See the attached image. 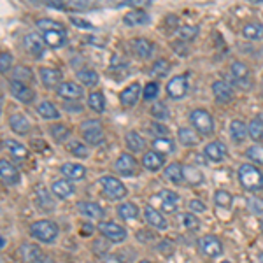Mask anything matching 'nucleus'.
<instances>
[{"mask_svg": "<svg viewBox=\"0 0 263 263\" xmlns=\"http://www.w3.org/2000/svg\"><path fill=\"white\" fill-rule=\"evenodd\" d=\"M239 182L242 188L248 191H260L263 188V172L258 167L251 165V163H242L237 170Z\"/></svg>", "mask_w": 263, "mask_h": 263, "instance_id": "f257e3e1", "label": "nucleus"}, {"mask_svg": "<svg viewBox=\"0 0 263 263\" xmlns=\"http://www.w3.org/2000/svg\"><path fill=\"white\" fill-rule=\"evenodd\" d=\"M58 233H60L58 225L55 221H51V219H39V221L30 225L32 237L41 242H46V244H51V242L57 241Z\"/></svg>", "mask_w": 263, "mask_h": 263, "instance_id": "f03ea898", "label": "nucleus"}, {"mask_svg": "<svg viewBox=\"0 0 263 263\" xmlns=\"http://www.w3.org/2000/svg\"><path fill=\"white\" fill-rule=\"evenodd\" d=\"M81 132L85 141L91 146L102 144L103 139H106V132H103V125L100 119H86V121H83Z\"/></svg>", "mask_w": 263, "mask_h": 263, "instance_id": "7ed1b4c3", "label": "nucleus"}, {"mask_svg": "<svg viewBox=\"0 0 263 263\" xmlns=\"http://www.w3.org/2000/svg\"><path fill=\"white\" fill-rule=\"evenodd\" d=\"M98 185L109 200H121V198L126 197V188L118 177L114 175H103V177L98 179Z\"/></svg>", "mask_w": 263, "mask_h": 263, "instance_id": "20e7f679", "label": "nucleus"}, {"mask_svg": "<svg viewBox=\"0 0 263 263\" xmlns=\"http://www.w3.org/2000/svg\"><path fill=\"white\" fill-rule=\"evenodd\" d=\"M190 121L193 125L195 132H198L200 135H213L214 134V119L207 113L205 109H195L190 113Z\"/></svg>", "mask_w": 263, "mask_h": 263, "instance_id": "39448f33", "label": "nucleus"}, {"mask_svg": "<svg viewBox=\"0 0 263 263\" xmlns=\"http://www.w3.org/2000/svg\"><path fill=\"white\" fill-rule=\"evenodd\" d=\"M230 81L241 90H248L251 86V70L246 63L242 62H233L230 67Z\"/></svg>", "mask_w": 263, "mask_h": 263, "instance_id": "423d86ee", "label": "nucleus"}, {"mask_svg": "<svg viewBox=\"0 0 263 263\" xmlns=\"http://www.w3.org/2000/svg\"><path fill=\"white\" fill-rule=\"evenodd\" d=\"M190 83H188V74H177L167 83V93L174 100H181L188 95Z\"/></svg>", "mask_w": 263, "mask_h": 263, "instance_id": "0eeeda50", "label": "nucleus"}, {"mask_svg": "<svg viewBox=\"0 0 263 263\" xmlns=\"http://www.w3.org/2000/svg\"><path fill=\"white\" fill-rule=\"evenodd\" d=\"M98 232L106 239H109L111 242H116V244L126 241V230L114 221H102L100 225H98Z\"/></svg>", "mask_w": 263, "mask_h": 263, "instance_id": "6e6552de", "label": "nucleus"}, {"mask_svg": "<svg viewBox=\"0 0 263 263\" xmlns=\"http://www.w3.org/2000/svg\"><path fill=\"white\" fill-rule=\"evenodd\" d=\"M198 249L209 258H216L223 253V244L216 235H204L198 239Z\"/></svg>", "mask_w": 263, "mask_h": 263, "instance_id": "1a4fd4ad", "label": "nucleus"}, {"mask_svg": "<svg viewBox=\"0 0 263 263\" xmlns=\"http://www.w3.org/2000/svg\"><path fill=\"white\" fill-rule=\"evenodd\" d=\"M23 47H25V51L27 53H30L32 57L39 58V57H42L46 42H44V39L39 34L30 32V34H27L25 37H23Z\"/></svg>", "mask_w": 263, "mask_h": 263, "instance_id": "9d476101", "label": "nucleus"}, {"mask_svg": "<svg viewBox=\"0 0 263 263\" xmlns=\"http://www.w3.org/2000/svg\"><path fill=\"white\" fill-rule=\"evenodd\" d=\"M9 90H11V95H13L16 100H19L23 103H32L35 100V91L32 90L30 86H27L25 83L11 81Z\"/></svg>", "mask_w": 263, "mask_h": 263, "instance_id": "9b49d317", "label": "nucleus"}, {"mask_svg": "<svg viewBox=\"0 0 263 263\" xmlns=\"http://www.w3.org/2000/svg\"><path fill=\"white\" fill-rule=\"evenodd\" d=\"M39 75H41L42 85L47 90H58V86L63 83L62 72L58 69H53V67H42V69H39Z\"/></svg>", "mask_w": 263, "mask_h": 263, "instance_id": "f8f14e48", "label": "nucleus"}, {"mask_svg": "<svg viewBox=\"0 0 263 263\" xmlns=\"http://www.w3.org/2000/svg\"><path fill=\"white\" fill-rule=\"evenodd\" d=\"M114 170L121 175H134L137 172V160L130 153H121L114 162Z\"/></svg>", "mask_w": 263, "mask_h": 263, "instance_id": "ddd939ff", "label": "nucleus"}, {"mask_svg": "<svg viewBox=\"0 0 263 263\" xmlns=\"http://www.w3.org/2000/svg\"><path fill=\"white\" fill-rule=\"evenodd\" d=\"M130 47H132V53H134L137 58H141V60L151 58V57H153V53H154L153 42L147 41V39H144V37L134 39V41L130 42Z\"/></svg>", "mask_w": 263, "mask_h": 263, "instance_id": "4468645a", "label": "nucleus"}, {"mask_svg": "<svg viewBox=\"0 0 263 263\" xmlns=\"http://www.w3.org/2000/svg\"><path fill=\"white\" fill-rule=\"evenodd\" d=\"M0 177H2V182L7 186H14L19 182V179H21V174H19V170L16 169L11 162L7 160H0Z\"/></svg>", "mask_w": 263, "mask_h": 263, "instance_id": "2eb2a0df", "label": "nucleus"}, {"mask_svg": "<svg viewBox=\"0 0 263 263\" xmlns=\"http://www.w3.org/2000/svg\"><path fill=\"white\" fill-rule=\"evenodd\" d=\"M83 93H85V91H83V86L75 85L72 81H63L57 90L58 97L65 98V100H79V98L83 97Z\"/></svg>", "mask_w": 263, "mask_h": 263, "instance_id": "dca6fc26", "label": "nucleus"}, {"mask_svg": "<svg viewBox=\"0 0 263 263\" xmlns=\"http://www.w3.org/2000/svg\"><path fill=\"white\" fill-rule=\"evenodd\" d=\"M158 198L162 202V211L167 214H174L179 207V195L174 193L172 190H162L158 193Z\"/></svg>", "mask_w": 263, "mask_h": 263, "instance_id": "f3484780", "label": "nucleus"}, {"mask_svg": "<svg viewBox=\"0 0 263 263\" xmlns=\"http://www.w3.org/2000/svg\"><path fill=\"white\" fill-rule=\"evenodd\" d=\"M139 97H141V85L139 83H132L119 93V102L125 107H134L139 102Z\"/></svg>", "mask_w": 263, "mask_h": 263, "instance_id": "a211bd4d", "label": "nucleus"}, {"mask_svg": "<svg viewBox=\"0 0 263 263\" xmlns=\"http://www.w3.org/2000/svg\"><path fill=\"white\" fill-rule=\"evenodd\" d=\"M144 218H146L147 225L153 226V228H156V230H167V228H169L167 219L163 218V214L158 213L154 207H151V205L144 207Z\"/></svg>", "mask_w": 263, "mask_h": 263, "instance_id": "6ab92c4d", "label": "nucleus"}, {"mask_svg": "<svg viewBox=\"0 0 263 263\" xmlns=\"http://www.w3.org/2000/svg\"><path fill=\"white\" fill-rule=\"evenodd\" d=\"M213 93H214V98L221 103H228V102L233 100L232 86L225 81H214L213 83Z\"/></svg>", "mask_w": 263, "mask_h": 263, "instance_id": "aec40b11", "label": "nucleus"}, {"mask_svg": "<svg viewBox=\"0 0 263 263\" xmlns=\"http://www.w3.org/2000/svg\"><path fill=\"white\" fill-rule=\"evenodd\" d=\"M142 165L146 167L149 172H158L163 165H165V156L156 151H146L142 156Z\"/></svg>", "mask_w": 263, "mask_h": 263, "instance_id": "412c9836", "label": "nucleus"}, {"mask_svg": "<svg viewBox=\"0 0 263 263\" xmlns=\"http://www.w3.org/2000/svg\"><path fill=\"white\" fill-rule=\"evenodd\" d=\"M77 211L90 219H102L106 216V211L97 202H77Z\"/></svg>", "mask_w": 263, "mask_h": 263, "instance_id": "4be33fe9", "label": "nucleus"}, {"mask_svg": "<svg viewBox=\"0 0 263 263\" xmlns=\"http://www.w3.org/2000/svg\"><path fill=\"white\" fill-rule=\"evenodd\" d=\"M226 151L228 149H226V146L223 144L221 141H214V142H209V144L205 146L204 153L211 162H223L226 156Z\"/></svg>", "mask_w": 263, "mask_h": 263, "instance_id": "5701e85b", "label": "nucleus"}, {"mask_svg": "<svg viewBox=\"0 0 263 263\" xmlns=\"http://www.w3.org/2000/svg\"><path fill=\"white\" fill-rule=\"evenodd\" d=\"M51 191H53L58 198H63V200H65V198L72 197L75 193V186L69 181V179H58V181H55L53 185H51Z\"/></svg>", "mask_w": 263, "mask_h": 263, "instance_id": "b1692460", "label": "nucleus"}, {"mask_svg": "<svg viewBox=\"0 0 263 263\" xmlns=\"http://www.w3.org/2000/svg\"><path fill=\"white\" fill-rule=\"evenodd\" d=\"M9 126L13 128V132L19 135H25L29 134L30 128H32V123L29 121V118L21 113H16L13 116H9Z\"/></svg>", "mask_w": 263, "mask_h": 263, "instance_id": "393cba45", "label": "nucleus"}, {"mask_svg": "<svg viewBox=\"0 0 263 263\" xmlns=\"http://www.w3.org/2000/svg\"><path fill=\"white\" fill-rule=\"evenodd\" d=\"M42 39L46 42V46L49 47H62L67 44V32L65 30H51V32H44Z\"/></svg>", "mask_w": 263, "mask_h": 263, "instance_id": "a878e982", "label": "nucleus"}, {"mask_svg": "<svg viewBox=\"0 0 263 263\" xmlns=\"http://www.w3.org/2000/svg\"><path fill=\"white\" fill-rule=\"evenodd\" d=\"M4 146H6V149L9 151V154L14 158V160L23 162V160H27V156H29V149H27V146H23L21 142H18V141L6 139V141H4Z\"/></svg>", "mask_w": 263, "mask_h": 263, "instance_id": "bb28decb", "label": "nucleus"}, {"mask_svg": "<svg viewBox=\"0 0 263 263\" xmlns=\"http://www.w3.org/2000/svg\"><path fill=\"white\" fill-rule=\"evenodd\" d=\"M125 144L126 147H128V151H132V153H141V151L146 149V141L144 137H142L139 132H126L125 135Z\"/></svg>", "mask_w": 263, "mask_h": 263, "instance_id": "cd10ccee", "label": "nucleus"}, {"mask_svg": "<svg viewBox=\"0 0 263 263\" xmlns=\"http://www.w3.org/2000/svg\"><path fill=\"white\" fill-rule=\"evenodd\" d=\"M60 172L63 174V177L67 179H72V181H77V179H83L86 175V169L79 163H72V162H67L62 165Z\"/></svg>", "mask_w": 263, "mask_h": 263, "instance_id": "c85d7f7f", "label": "nucleus"}, {"mask_svg": "<svg viewBox=\"0 0 263 263\" xmlns=\"http://www.w3.org/2000/svg\"><path fill=\"white\" fill-rule=\"evenodd\" d=\"M228 128H230V137H232V141L235 144H241V142L246 139V135H249L248 126H246V123L241 121V119H233V121L230 123Z\"/></svg>", "mask_w": 263, "mask_h": 263, "instance_id": "c756f323", "label": "nucleus"}, {"mask_svg": "<svg viewBox=\"0 0 263 263\" xmlns=\"http://www.w3.org/2000/svg\"><path fill=\"white\" fill-rule=\"evenodd\" d=\"M177 139H179V142L186 147H193L200 142V137H198L197 132H195L193 128H188V126H181V128H179Z\"/></svg>", "mask_w": 263, "mask_h": 263, "instance_id": "7c9ffc66", "label": "nucleus"}, {"mask_svg": "<svg viewBox=\"0 0 263 263\" xmlns=\"http://www.w3.org/2000/svg\"><path fill=\"white\" fill-rule=\"evenodd\" d=\"M163 172H165V177L169 179L170 182H174V185H182V182H185V172H182L181 163H177V162L169 163Z\"/></svg>", "mask_w": 263, "mask_h": 263, "instance_id": "2f4dec72", "label": "nucleus"}, {"mask_svg": "<svg viewBox=\"0 0 263 263\" xmlns=\"http://www.w3.org/2000/svg\"><path fill=\"white\" fill-rule=\"evenodd\" d=\"M123 21L130 27H139V25H146V23H149V16L141 9H134V11H130V13L125 14Z\"/></svg>", "mask_w": 263, "mask_h": 263, "instance_id": "473e14b6", "label": "nucleus"}, {"mask_svg": "<svg viewBox=\"0 0 263 263\" xmlns=\"http://www.w3.org/2000/svg\"><path fill=\"white\" fill-rule=\"evenodd\" d=\"M153 151L163 154V156L165 154H172L175 151V142L169 137H156L153 141Z\"/></svg>", "mask_w": 263, "mask_h": 263, "instance_id": "72a5a7b5", "label": "nucleus"}, {"mask_svg": "<svg viewBox=\"0 0 263 263\" xmlns=\"http://www.w3.org/2000/svg\"><path fill=\"white\" fill-rule=\"evenodd\" d=\"M77 81L85 86H97L100 77H98V72L93 69H79L77 72Z\"/></svg>", "mask_w": 263, "mask_h": 263, "instance_id": "f704fd0d", "label": "nucleus"}, {"mask_svg": "<svg viewBox=\"0 0 263 263\" xmlns=\"http://www.w3.org/2000/svg\"><path fill=\"white\" fill-rule=\"evenodd\" d=\"M182 172H185V182H188L191 186H198L204 182V174L198 169H195L193 165H182Z\"/></svg>", "mask_w": 263, "mask_h": 263, "instance_id": "c9c22d12", "label": "nucleus"}, {"mask_svg": "<svg viewBox=\"0 0 263 263\" xmlns=\"http://www.w3.org/2000/svg\"><path fill=\"white\" fill-rule=\"evenodd\" d=\"M242 35L249 41H260V39H263V25L256 21L246 23L244 29H242Z\"/></svg>", "mask_w": 263, "mask_h": 263, "instance_id": "e433bc0d", "label": "nucleus"}, {"mask_svg": "<svg viewBox=\"0 0 263 263\" xmlns=\"http://www.w3.org/2000/svg\"><path fill=\"white\" fill-rule=\"evenodd\" d=\"M116 213H118V216L121 219H125V221H132V219L139 218V207L135 204H132V202H125V204L118 205Z\"/></svg>", "mask_w": 263, "mask_h": 263, "instance_id": "4c0bfd02", "label": "nucleus"}, {"mask_svg": "<svg viewBox=\"0 0 263 263\" xmlns=\"http://www.w3.org/2000/svg\"><path fill=\"white\" fill-rule=\"evenodd\" d=\"M37 113H39V116L44 118V119H58L60 116H62V114H60V111L49 100H44V102L39 103V106H37Z\"/></svg>", "mask_w": 263, "mask_h": 263, "instance_id": "58836bf2", "label": "nucleus"}, {"mask_svg": "<svg viewBox=\"0 0 263 263\" xmlns=\"http://www.w3.org/2000/svg\"><path fill=\"white\" fill-rule=\"evenodd\" d=\"M88 106L95 113H103L106 111V97H103L102 91H91L88 95Z\"/></svg>", "mask_w": 263, "mask_h": 263, "instance_id": "ea45409f", "label": "nucleus"}, {"mask_svg": "<svg viewBox=\"0 0 263 263\" xmlns=\"http://www.w3.org/2000/svg\"><path fill=\"white\" fill-rule=\"evenodd\" d=\"M170 69H172V65H170L169 60L160 58V60H156V62L153 63L149 74L153 75V77H165V75L170 72Z\"/></svg>", "mask_w": 263, "mask_h": 263, "instance_id": "a19ab883", "label": "nucleus"}, {"mask_svg": "<svg viewBox=\"0 0 263 263\" xmlns=\"http://www.w3.org/2000/svg\"><path fill=\"white\" fill-rule=\"evenodd\" d=\"M248 132H249V137L253 141H261L263 139V118L256 116L249 121L248 125Z\"/></svg>", "mask_w": 263, "mask_h": 263, "instance_id": "79ce46f5", "label": "nucleus"}, {"mask_svg": "<svg viewBox=\"0 0 263 263\" xmlns=\"http://www.w3.org/2000/svg\"><path fill=\"white\" fill-rule=\"evenodd\" d=\"M34 79V74H32V69H29V67L25 65H18L14 67L13 70V81H18V83H29Z\"/></svg>", "mask_w": 263, "mask_h": 263, "instance_id": "37998d69", "label": "nucleus"}, {"mask_svg": "<svg viewBox=\"0 0 263 263\" xmlns=\"http://www.w3.org/2000/svg\"><path fill=\"white\" fill-rule=\"evenodd\" d=\"M214 202H216L218 207L230 209L233 204V197H232V193H228L226 190H218L216 193H214Z\"/></svg>", "mask_w": 263, "mask_h": 263, "instance_id": "c03bdc74", "label": "nucleus"}, {"mask_svg": "<svg viewBox=\"0 0 263 263\" xmlns=\"http://www.w3.org/2000/svg\"><path fill=\"white\" fill-rule=\"evenodd\" d=\"M35 27H37V29L41 30L42 34H44V32H51V30H65L62 23L55 21V19H49V18L37 19V21H35Z\"/></svg>", "mask_w": 263, "mask_h": 263, "instance_id": "a18cd8bd", "label": "nucleus"}, {"mask_svg": "<svg viewBox=\"0 0 263 263\" xmlns=\"http://www.w3.org/2000/svg\"><path fill=\"white\" fill-rule=\"evenodd\" d=\"M181 221H182V226H185L186 230H191V232L200 228V219L195 216L193 213H185L181 216Z\"/></svg>", "mask_w": 263, "mask_h": 263, "instance_id": "49530a36", "label": "nucleus"}, {"mask_svg": "<svg viewBox=\"0 0 263 263\" xmlns=\"http://www.w3.org/2000/svg\"><path fill=\"white\" fill-rule=\"evenodd\" d=\"M246 156H248L251 162L258 163V165H263V144H254L248 147Z\"/></svg>", "mask_w": 263, "mask_h": 263, "instance_id": "de8ad7c7", "label": "nucleus"}, {"mask_svg": "<svg viewBox=\"0 0 263 263\" xmlns=\"http://www.w3.org/2000/svg\"><path fill=\"white\" fill-rule=\"evenodd\" d=\"M51 135L57 142H65L70 135V130L65 125H53L51 126Z\"/></svg>", "mask_w": 263, "mask_h": 263, "instance_id": "09e8293b", "label": "nucleus"}, {"mask_svg": "<svg viewBox=\"0 0 263 263\" xmlns=\"http://www.w3.org/2000/svg\"><path fill=\"white\" fill-rule=\"evenodd\" d=\"M177 35L182 39V41H191L198 35V27L195 25H185L177 30Z\"/></svg>", "mask_w": 263, "mask_h": 263, "instance_id": "8fccbe9b", "label": "nucleus"}, {"mask_svg": "<svg viewBox=\"0 0 263 263\" xmlns=\"http://www.w3.org/2000/svg\"><path fill=\"white\" fill-rule=\"evenodd\" d=\"M158 91H160V86H158V83H154V81L147 83V85L144 86V90H142V95H144V100H146V102L154 100V98L158 97Z\"/></svg>", "mask_w": 263, "mask_h": 263, "instance_id": "3c124183", "label": "nucleus"}, {"mask_svg": "<svg viewBox=\"0 0 263 263\" xmlns=\"http://www.w3.org/2000/svg\"><path fill=\"white\" fill-rule=\"evenodd\" d=\"M151 114H153V116L156 118L160 123L165 121V119H169V109H167V106H165V103H162V102L154 103L153 109H151Z\"/></svg>", "mask_w": 263, "mask_h": 263, "instance_id": "603ef678", "label": "nucleus"}, {"mask_svg": "<svg viewBox=\"0 0 263 263\" xmlns=\"http://www.w3.org/2000/svg\"><path fill=\"white\" fill-rule=\"evenodd\" d=\"M69 151L74 154V156H77V158H88V154H90L88 147L83 144V142H70Z\"/></svg>", "mask_w": 263, "mask_h": 263, "instance_id": "864d4df0", "label": "nucleus"}, {"mask_svg": "<svg viewBox=\"0 0 263 263\" xmlns=\"http://www.w3.org/2000/svg\"><path fill=\"white\" fill-rule=\"evenodd\" d=\"M248 205H249L251 213H254L256 216H263V198H260V197L249 198Z\"/></svg>", "mask_w": 263, "mask_h": 263, "instance_id": "5fc2aeb1", "label": "nucleus"}, {"mask_svg": "<svg viewBox=\"0 0 263 263\" xmlns=\"http://www.w3.org/2000/svg\"><path fill=\"white\" fill-rule=\"evenodd\" d=\"M151 132H153L156 137H167V135H169V128L160 121H154L153 125H151Z\"/></svg>", "mask_w": 263, "mask_h": 263, "instance_id": "6e6d98bb", "label": "nucleus"}, {"mask_svg": "<svg viewBox=\"0 0 263 263\" xmlns=\"http://www.w3.org/2000/svg\"><path fill=\"white\" fill-rule=\"evenodd\" d=\"M11 63H13L11 53H6V51H4L2 57H0V70H2V74H7V70L11 69Z\"/></svg>", "mask_w": 263, "mask_h": 263, "instance_id": "4d7b16f0", "label": "nucleus"}, {"mask_svg": "<svg viewBox=\"0 0 263 263\" xmlns=\"http://www.w3.org/2000/svg\"><path fill=\"white\" fill-rule=\"evenodd\" d=\"M70 23L77 27V29H85V30L93 29L90 21H86V19H83V18H75V16H70Z\"/></svg>", "mask_w": 263, "mask_h": 263, "instance_id": "13d9d810", "label": "nucleus"}, {"mask_svg": "<svg viewBox=\"0 0 263 263\" xmlns=\"http://www.w3.org/2000/svg\"><path fill=\"white\" fill-rule=\"evenodd\" d=\"M190 211L191 213H205L207 207L202 200H198V198H195V200L190 202Z\"/></svg>", "mask_w": 263, "mask_h": 263, "instance_id": "bf43d9fd", "label": "nucleus"}, {"mask_svg": "<svg viewBox=\"0 0 263 263\" xmlns=\"http://www.w3.org/2000/svg\"><path fill=\"white\" fill-rule=\"evenodd\" d=\"M37 195L41 197V198H39V202H41V204H42L44 207H46V209H47V207H49V209L53 207V202H47V193H46V190H39Z\"/></svg>", "mask_w": 263, "mask_h": 263, "instance_id": "052dcab7", "label": "nucleus"}, {"mask_svg": "<svg viewBox=\"0 0 263 263\" xmlns=\"http://www.w3.org/2000/svg\"><path fill=\"white\" fill-rule=\"evenodd\" d=\"M34 263H55V260H53V258H49V256H47V254H41V256H39L37 258V260H35Z\"/></svg>", "mask_w": 263, "mask_h": 263, "instance_id": "680f3d73", "label": "nucleus"}, {"mask_svg": "<svg viewBox=\"0 0 263 263\" xmlns=\"http://www.w3.org/2000/svg\"><path fill=\"white\" fill-rule=\"evenodd\" d=\"M103 263H123L116 254H109V256L103 258Z\"/></svg>", "mask_w": 263, "mask_h": 263, "instance_id": "e2e57ef3", "label": "nucleus"}, {"mask_svg": "<svg viewBox=\"0 0 263 263\" xmlns=\"http://www.w3.org/2000/svg\"><path fill=\"white\" fill-rule=\"evenodd\" d=\"M260 230H261V232H263V218L260 219Z\"/></svg>", "mask_w": 263, "mask_h": 263, "instance_id": "0e129e2a", "label": "nucleus"}, {"mask_svg": "<svg viewBox=\"0 0 263 263\" xmlns=\"http://www.w3.org/2000/svg\"><path fill=\"white\" fill-rule=\"evenodd\" d=\"M139 263H153V261H149V260H141Z\"/></svg>", "mask_w": 263, "mask_h": 263, "instance_id": "69168bd1", "label": "nucleus"}, {"mask_svg": "<svg viewBox=\"0 0 263 263\" xmlns=\"http://www.w3.org/2000/svg\"><path fill=\"white\" fill-rule=\"evenodd\" d=\"M260 263H263V253L260 254Z\"/></svg>", "mask_w": 263, "mask_h": 263, "instance_id": "338daca9", "label": "nucleus"}, {"mask_svg": "<svg viewBox=\"0 0 263 263\" xmlns=\"http://www.w3.org/2000/svg\"><path fill=\"white\" fill-rule=\"evenodd\" d=\"M221 263H232V261H228V260H223Z\"/></svg>", "mask_w": 263, "mask_h": 263, "instance_id": "774afa93", "label": "nucleus"}]
</instances>
